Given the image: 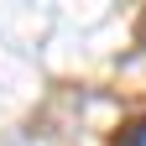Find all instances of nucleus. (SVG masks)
Here are the masks:
<instances>
[{"label":"nucleus","instance_id":"f257e3e1","mask_svg":"<svg viewBox=\"0 0 146 146\" xmlns=\"http://www.w3.org/2000/svg\"><path fill=\"white\" fill-rule=\"evenodd\" d=\"M115 146H146V115H141V120H131V125H125V131L115 136Z\"/></svg>","mask_w":146,"mask_h":146}]
</instances>
